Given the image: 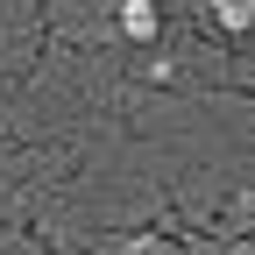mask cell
<instances>
[{
    "instance_id": "obj_1",
    "label": "cell",
    "mask_w": 255,
    "mask_h": 255,
    "mask_svg": "<svg viewBox=\"0 0 255 255\" xmlns=\"http://www.w3.org/2000/svg\"><path fill=\"white\" fill-rule=\"evenodd\" d=\"M121 36H128V43H156V36H163L156 0H121Z\"/></svg>"
},
{
    "instance_id": "obj_2",
    "label": "cell",
    "mask_w": 255,
    "mask_h": 255,
    "mask_svg": "<svg viewBox=\"0 0 255 255\" xmlns=\"http://www.w3.org/2000/svg\"><path fill=\"white\" fill-rule=\"evenodd\" d=\"M206 21L220 36H248L255 28V0H206Z\"/></svg>"
}]
</instances>
